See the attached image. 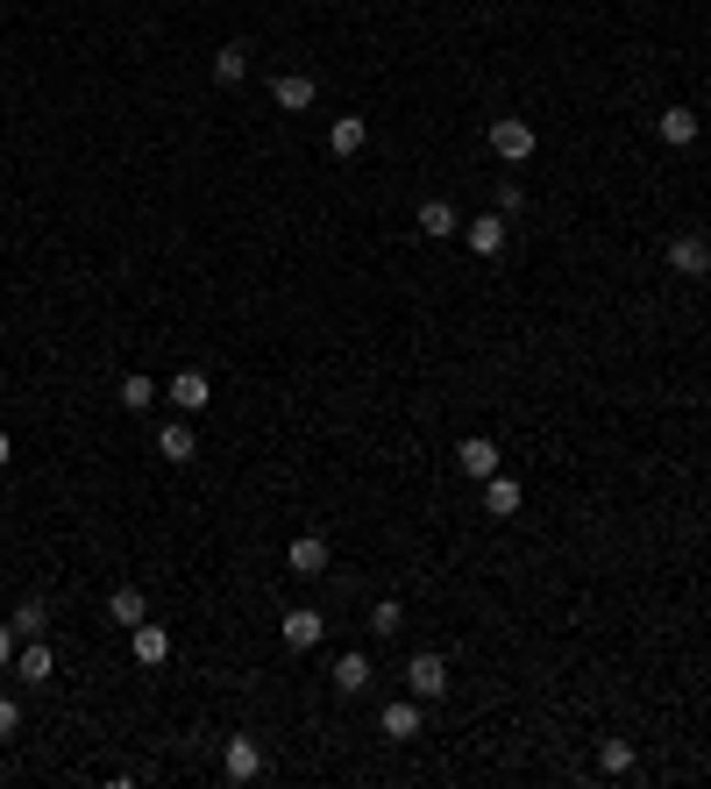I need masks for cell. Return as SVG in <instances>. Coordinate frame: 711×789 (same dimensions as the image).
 <instances>
[{
	"instance_id": "cell-16",
	"label": "cell",
	"mask_w": 711,
	"mask_h": 789,
	"mask_svg": "<svg viewBox=\"0 0 711 789\" xmlns=\"http://www.w3.org/2000/svg\"><path fill=\"white\" fill-rule=\"evenodd\" d=\"M363 143H370V121H363V114H335V129H327V149H335V157H356Z\"/></svg>"
},
{
	"instance_id": "cell-2",
	"label": "cell",
	"mask_w": 711,
	"mask_h": 789,
	"mask_svg": "<svg viewBox=\"0 0 711 789\" xmlns=\"http://www.w3.org/2000/svg\"><path fill=\"white\" fill-rule=\"evenodd\" d=\"M406 690H413L420 704H434V697H448V662H442V655H427V647H420V655L406 662Z\"/></svg>"
},
{
	"instance_id": "cell-20",
	"label": "cell",
	"mask_w": 711,
	"mask_h": 789,
	"mask_svg": "<svg viewBox=\"0 0 711 789\" xmlns=\"http://www.w3.org/2000/svg\"><path fill=\"white\" fill-rule=\"evenodd\" d=\"M108 619H114V626H143V619H149V598H143L135 584H121L114 598H108Z\"/></svg>"
},
{
	"instance_id": "cell-29",
	"label": "cell",
	"mask_w": 711,
	"mask_h": 789,
	"mask_svg": "<svg viewBox=\"0 0 711 789\" xmlns=\"http://www.w3.org/2000/svg\"><path fill=\"white\" fill-rule=\"evenodd\" d=\"M0 469H8V434H0Z\"/></svg>"
},
{
	"instance_id": "cell-26",
	"label": "cell",
	"mask_w": 711,
	"mask_h": 789,
	"mask_svg": "<svg viewBox=\"0 0 711 789\" xmlns=\"http://www.w3.org/2000/svg\"><path fill=\"white\" fill-rule=\"evenodd\" d=\"M498 214H526V186H520V178H506V186H498Z\"/></svg>"
},
{
	"instance_id": "cell-27",
	"label": "cell",
	"mask_w": 711,
	"mask_h": 789,
	"mask_svg": "<svg viewBox=\"0 0 711 789\" xmlns=\"http://www.w3.org/2000/svg\"><path fill=\"white\" fill-rule=\"evenodd\" d=\"M22 733V704H14V697H0V740H14Z\"/></svg>"
},
{
	"instance_id": "cell-8",
	"label": "cell",
	"mask_w": 711,
	"mask_h": 789,
	"mask_svg": "<svg viewBox=\"0 0 711 789\" xmlns=\"http://www.w3.org/2000/svg\"><path fill=\"white\" fill-rule=\"evenodd\" d=\"M221 768H229V782H256L264 776V747H256L249 733H235L229 747H221Z\"/></svg>"
},
{
	"instance_id": "cell-17",
	"label": "cell",
	"mask_w": 711,
	"mask_h": 789,
	"mask_svg": "<svg viewBox=\"0 0 711 789\" xmlns=\"http://www.w3.org/2000/svg\"><path fill=\"white\" fill-rule=\"evenodd\" d=\"M157 455H164V463H192V455H200V442H192V427H186V413H178L171 427H157Z\"/></svg>"
},
{
	"instance_id": "cell-15",
	"label": "cell",
	"mask_w": 711,
	"mask_h": 789,
	"mask_svg": "<svg viewBox=\"0 0 711 789\" xmlns=\"http://www.w3.org/2000/svg\"><path fill=\"white\" fill-rule=\"evenodd\" d=\"M51 669H57V655L43 647V633H36V641H22V655H14V682H51Z\"/></svg>"
},
{
	"instance_id": "cell-11",
	"label": "cell",
	"mask_w": 711,
	"mask_h": 789,
	"mask_svg": "<svg viewBox=\"0 0 711 789\" xmlns=\"http://www.w3.org/2000/svg\"><path fill=\"white\" fill-rule=\"evenodd\" d=\"M456 463H463V477H470V484L498 477V442H491V434H470V442L456 448Z\"/></svg>"
},
{
	"instance_id": "cell-22",
	"label": "cell",
	"mask_w": 711,
	"mask_h": 789,
	"mask_svg": "<svg viewBox=\"0 0 711 789\" xmlns=\"http://www.w3.org/2000/svg\"><path fill=\"white\" fill-rule=\"evenodd\" d=\"M8 626L22 633V641H36V633H51V604H43V598H22V604H14V619H8Z\"/></svg>"
},
{
	"instance_id": "cell-23",
	"label": "cell",
	"mask_w": 711,
	"mask_h": 789,
	"mask_svg": "<svg viewBox=\"0 0 711 789\" xmlns=\"http://www.w3.org/2000/svg\"><path fill=\"white\" fill-rule=\"evenodd\" d=\"M633 762H641L633 740H598V768H604V776H633Z\"/></svg>"
},
{
	"instance_id": "cell-25",
	"label": "cell",
	"mask_w": 711,
	"mask_h": 789,
	"mask_svg": "<svg viewBox=\"0 0 711 789\" xmlns=\"http://www.w3.org/2000/svg\"><path fill=\"white\" fill-rule=\"evenodd\" d=\"M121 405H129V413H143V405H157V385H149L143 370H129V377H121Z\"/></svg>"
},
{
	"instance_id": "cell-21",
	"label": "cell",
	"mask_w": 711,
	"mask_h": 789,
	"mask_svg": "<svg viewBox=\"0 0 711 789\" xmlns=\"http://www.w3.org/2000/svg\"><path fill=\"white\" fill-rule=\"evenodd\" d=\"M370 676H377L370 655H342V662H335V690H342V697H363V690H370Z\"/></svg>"
},
{
	"instance_id": "cell-19",
	"label": "cell",
	"mask_w": 711,
	"mask_h": 789,
	"mask_svg": "<svg viewBox=\"0 0 711 789\" xmlns=\"http://www.w3.org/2000/svg\"><path fill=\"white\" fill-rule=\"evenodd\" d=\"M249 79V43H221L214 51V86H242Z\"/></svg>"
},
{
	"instance_id": "cell-6",
	"label": "cell",
	"mask_w": 711,
	"mask_h": 789,
	"mask_svg": "<svg viewBox=\"0 0 711 789\" xmlns=\"http://www.w3.org/2000/svg\"><path fill=\"white\" fill-rule=\"evenodd\" d=\"M413 227L427 242H448V235H463V214H456V200H420L413 207Z\"/></svg>"
},
{
	"instance_id": "cell-4",
	"label": "cell",
	"mask_w": 711,
	"mask_h": 789,
	"mask_svg": "<svg viewBox=\"0 0 711 789\" xmlns=\"http://www.w3.org/2000/svg\"><path fill=\"white\" fill-rule=\"evenodd\" d=\"M285 569H292L299 584L327 576V541H321V534H292V548H285Z\"/></svg>"
},
{
	"instance_id": "cell-9",
	"label": "cell",
	"mask_w": 711,
	"mask_h": 789,
	"mask_svg": "<svg viewBox=\"0 0 711 789\" xmlns=\"http://www.w3.org/2000/svg\"><path fill=\"white\" fill-rule=\"evenodd\" d=\"M129 655L143 662V669H164V662H171V633L143 619V626H129Z\"/></svg>"
},
{
	"instance_id": "cell-18",
	"label": "cell",
	"mask_w": 711,
	"mask_h": 789,
	"mask_svg": "<svg viewBox=\"0 0 711 789\" xmlns=\"http://www.w3.org/2000/svg\"><path fill=\"white\" fill-rule=\"evenodd\" d=\"M484 512H491V520H512V512H520V484H512L506 469L484 477Z\"/></svg>"
},
{
	"instance_id": "cell-10",
	"label": "cell",
	"mask_w": 711,
	"mask_h": 789,
	"mask_svg": "<svg viewBox=\"0 0 711 789\" xmlns=\"http://www.w3.org/2000/svg\"><path fill=\"white\" fill-rule=\"evenodd\" d=\"M669 264L684 278H711V242L704 235H669Z\"/></svg>"
},
{
	"instance_id": "cell-24",
	"label": "cell",
	"mask_w": 711,
	"mask_h": 789,
	"mask_svg": "<svg viewBox=\"0 0 711 789\" xmlns=\"http://www.w3.org/2000/svg\"><path fill=\"white\" fill-rule=\"evenodd\" d=\"M370 633H377V641L406 633V604H399V598H377V604H370Z\"/></svg>"
},
{
	"instance_id": "cell-14",
	"label": "cell",
	"mask_w": 711,
	"mask_h": 789,
	"mask_svg": "<svg viewBox=\"0 0 711 789\" xmlns=\"http://www.w3.org/2000/svg\"><path fill=\"white\" fill-rule=\"evenodd\" d=\"M655 135L669 149H690V143H698V114H690V108H662L655 114Z\"/></svg>"
},
{
	"instance_id": "cell-5",
	"label": "cell",
	"mask_w": 711,
	"mask_h": 789,
	"mask_svg": "<svg viewBox=\"0 0 711 789\" xmlns=\"http://www.w3.org/2000/svg\"><path fill=\"white\" fill-rule=\"evenodd\" d=\"M270 100H278L285 114H307L313 100H321V86H313V71H278V79H270Z\"/></svg>"
},
{
	"instance_id": "cell-3",
	"label": "cell",
	"mask_w": 711,
	"mask_h": 789,
	"mask_svg": "<svg viewBox=\"0 0 711 789\" xmlns=\"http://www.w3.org/2000/svg\"><path fill=\"white\" fill-rule=\"evenodd\" d=\"M285 647H292V655H313V647H321L327 641V619L321 612H313V604H292V612H285Z\"/></svg>"
},
{
	"instance_id": "cell-28",
	"label": "cell",
	"mask_w": 711,
	"mask_h": 789,
	"mask_svg": "<svg viewBox=\"0 0 711 789\" xmlns=\"http://www.w3.org/2000/svg\"><path fill=\"white\" fill-rule=\"evenodd\" d=\"M14 641H22V633H14V626H0V669L14 662Z\"/></svg>"
},
{
	"instance_id": "cell-1",
	"label": "cell",
	"mask_w": 711,
	"mask_h": 789,
	"mask_svg": "<svg viewBox=\"0 0 711 789\" xmlns=\"http://www.w3.org/2000/svg\"><path fill=\"white\" fill-rule=\"evenodd\" d=\"M534 149H541V135H534V121H526V114H498L491 121V157L498 164H526Z\"/></svg>"
},
{
	"instance_id": "cell-12",
	"label": "cell",
	"mask_w": 711,
	"mask_h": 789,
	"mask_svg": "<svg viewBox=\"0 0 711 789\" xmlns=\"http://www.w3.org/2000/svg\"><path fill=\"white\" fill-rule=\"evenodd\" d=\"M377 733H385V740H420V697L385 704V711H377Z\"/></svg>"
},
{
	"instance_id": "cell-7",
	"label": "cell",
	"mask_w": 711,
	"mask_h": 789,
	"mask_svg": "<svg viewBox=\"0 0 711 789\" xmlns=\"http://www.w3.org/2000/svg\"><path fill=\"white\" fill-rule=\"evenodd\" d=\"M164 399H171L178 413L192 420V413H207V405H214V385H207V370H178V377H171V391H164Z\"/></svg>"
},
{
	"instance_id": "cell-13",
	"label": "cell",
	"mask_w": 711,
	"mask_h": 789,
	"mask_svg": "<svg viewBox=\"0 0 711 789\" xmlns=\"http://www.w3.org/2000/svg\"><path fill=\"white\" fill-rule=\"evenodd\" d=\"M463 235H470V249H477V256H498V249H506V235H512V221L491 207V214H477L470 227H463Z\"/></svg>"
}]
</instances>
